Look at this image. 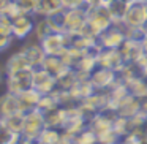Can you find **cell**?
I'll use <instances>...</instances> for the list:
<instances>
[{"instance_id":"cell-7","label":"cell","mask_w":147,"mask_h":144,"mask_svg":"<svg viewBox=\"0 0 147 144\" xmlns=\"http://www.w3.org/2000/svg\"><path fill=\"white\" fill-rule=\"evenodd\" d=\"M127 27H144L147 24V2L130 3L127 16L123 19Z\"/></svg>"},{"instance_id":"cell-11","label":"cell","mask_w":147,"mask_h":144,"mask_svg":"<svg viewBox=\"0 0 147 144\" xmlns=\"http://www.w3.org/2000/svg\"><path fill=\"white\" fill-rule=\"evenodd\" d=\"M19 51L26 55V59L29 60L30 67H32L33 70L43 67V62H45V59H46V52H45V49L41 48L40 41L27 43V45H24Z\"/></svg>"},{"instance_id":"cell-28","label":"cell","mask_w":147,"mask_h":144,"mask_svg":"<svg viewBox=\"0 0 147 144\" xmlns=\"http://www.w3.org/2000/svg\"><path fill=\"white\" fill-rule=\"evenodd\" d=\"M14 5L19 11L27 14H33L36 16V10H38V0H14Z\"/></svg>"},{"instance_id":"cell-2","label":"cell","mask_w":147,"mask_h":144,"mask_svg":"<svg viewBox=\"0 0 147 144\" xmlns=\"http://www.w3.org/2000/svg\"><path fill=\"white\" fill-rule=\"evenodd\" d=\"M125 41H127V27L123 22L112 24L98 37V45L105 49H120Z\"/></svg>"},{"instance_id":"cell-31","label":"cell","mask_w":147,"mask_h":144,"mask_svg":"<svg viewBox=\"0 0 147 144\" xmlns=\"http://www.w3.org/2000/svg\"><path fill=\"white\" fill-rule=\"evenodd\" d=\"M84 0H63V5L65 8H78Z\"/></svg>"},{"instance_id":"cell-34","label":"cell","mask_w":147,"mask_h":144,"mask_svg":"<svg viewBox=\"0 0 147 144\" xmlns=\"http://www.w3.org/2000/svg\"><path fill=\"white\" fill-rule=\"evenodd\" d=\"M89 2H90L92 5H96V3H98V0H89Z\"/></svg>"},{"instance_id":"cell-16","label":"cell","mask_w":147,"mask_h":144,"mask_svg":"<svg viewBox=\"0 0 147 144\" xmlns=\"http://www.w3.org/2000/svg\"><path fill=\"white\" fill-rule=\"evenodd\" d=\"M43 68H45L49 74H52L54 78H59L70 67L65 64V60H63L62 55H46L45 62H43Z\"/></svg>"},{"instance_id":"cell-20","label":"cell","mask_w":147,"mask_h":144,"mask_svg":"<svg viewBox=\"0 0 147 144\" xmlns=\"http://www.w3.org/2000/svg\"><path fill=\"white\" fill-rule=\"evenodd\" d=\"M0 122L5 125L7 128H10L13 133H22L24 131V122H26V114L24 112H16L11 116H5L0 117Z\"/></svg>"},{"instance_id":"cell-13","label":"cell","mask_w":147,"mask_h":144,"mask_svg":"<svg viewBox=\"0 0 147 144\" xmlns=\"http://www.w3.org/2000/svg\"><path fill=\"white\" fill-rule=\"evenodd\" d=\"M16 112H22L21 111V105H19L18 95L8 92V90L2 92L0 93V117L16 114Z\"/></svg>"},{"instance_id":"cell-22","label":"cell","mask_w":147,"mask_h":144,"mask_svg":"<svg viewBox=\"0 0 147 144\" xmlns=\"http://www.w3.org/2000/svg\"><path fill=\"white\" fill-rule=\"evenodd\" d=\"M128 7H130V3H128L127 0H114L112 3L108 5V10H109V13H111V18L114 19L115 24L123 22L125 16H127V11H128Z\"/></svg>"},{"instance_id":"cell-10","label":"cell","mask_w":147,"mask_h":144,"mask_svg":"<svg viewBox=\"0 0 147 144\" xmlns=\"http://www.w3.org/2000/svg\"><path fill=\"white\" fill-rule=\"evenodd\" d=\"M87 26V13L81 8H67V32L81 33Z\"/></svg>"},{"instance_id":"cell-4","label":"cell","mask_w":147,"mask_h":144,"mask_svg":"<svg viewBox=\"0 0 147 144\" xmlns=\"http://www.w3.org/2000/svg\"><path fill=\"white\" fill-rule=\"evenodd\" d=\"M40 45L45 49L46 55H63L70 49V35L67 32H54L40 41Z\"/></svg>"},{"instance_id":"cell-25","label":"cell","mask_w":147,"mask_h":144,"mask_svg":"<svg viewBox=\"0 0 147 144\" xmlns=\"http://www.w3.org/2000/svg\"><path fill=\"white\" fill-rule=\"evenodd\" d=\"M54 33V30H52V27L49 26L48 19L46 18H40L38 21H36L35 24V30H33V37H35L36 41H43L45 38H48L49 35H52Z\"/></svg>"},{"instance_id":"cell-6","label":"cell","mask_w":147,"mask_h":144,"mask_svg":"<svg viewBox=\"0 0 147 144\" xmlns=\"http://www.w3.org/2000/svg\"><path fill=\"white\" fill-rule=\"evenodd\" d=\"M33 89L38 90L41 95L54 93L57 90V79L49 74L43 67L33 70Z\"/></svg>"},{"instance_id":"cell-23","label":"cell","mask_w":147,"mask_h":144,"mask_svg":"<svg viewBox=\"0 0 147 144\" xmlns=\"http://www.w3.org/2000/svg\"><path fill=\"white\" fill-rule=\"evenodd\" d=\"M46 19L54 32H67V8L49 14L46 16Z\"/></svg>"},{"instance_id":"cell-8","label":"cell","mask_w":147,"mask_h":144,"mask_svg":"<svg viewBox=\"0 0 147 144\" xmlns=\"http://www.w3.org/2000/svg\"><path fill=\"white\" fill-rule=\"evenodd\" d=\"M46 128L45 114L38 109H33L30 112H26V122H24V135L27 136H40Z\"/></svg>"},{"instance_id":"cell-14","label":"cell","mask_w":147,"mask_h":144,"mask_svg":"<svg viewBox=\"0 0 147 144\" xmlns=\"http://www.w3.org/2000/svg\"><path fill=\"white\" fill-rule=\"evenodd\" d=\"M57 79V92H71L73 87L79 82L81 76L74 68H68L65 73H62Z\"/></svg>"},{"instance_id":"cell-36","label":"cell","mask_w":147,"mask_h":144,"mask_svg":"<svg viewBox=\"0 0 147 144\" xmlns=\"http://www.w3.org/2000/svg\"><path fill=\"white\" fill-rule=\"evenodd\" d=\"M0 21H2V13H0Z\"/></svg>"},{"instance_id":"cell-30","label":"cell","mask_w":147,"mask_h":144,"mask_svg":"<svg viewBox=\"0 0 147 144\" xmlns=\"http://www.w3.org/2000/svg\"><path fill=\"white\" fill-rule=\"evenodd\" d=\"M14 7V0H0V13H5L7 10Z\"/></svg>"},{"instance_id":"cell-17","label":"cell","mask_w":147,"mask_h":144,"mask_svg":"<svg viewBox=\"0 0 147 144\" xmlns=\"http://www.w3.org/2000/svg\"><path fill=\"white\" fill-rule=\"evenodd\" d=\"M5 70H7V74H11V73H18V71H22V70H29L30 64L29 60L26 59V55L22 54L21 51L14 52V54H11L10 57L7 59V62H5Z\"/></svg>"},{"instance_id":"cell-15","label":"cell","mask_w":147,"mask_h":144,"mask_svg":"<svg viewBox=\"0 0 147 144\" xmlns=\"http://www.w3.org/2000/svg\"><path fill=\"white\" fill-rule=\"evenodd\" d=\"M18 98H19L21 111L26 114V112H30V111H33V109H38L40 100H41V93H40L38 90L32 89V90H27V92L19 93Z\"/></svg>"},{"instance_id":"cell-21","label":"cell","mask_w":147,"mask_h":144,"mask_svg":"<svg viewBox=\"0 0 147 144\" xmlns=\"http://www.w3.org/2000/svg\"><path fill=\"white\" fill-rule=\"evenodd\" d=\"M63 0H38V10L36 16L38 18H46L49 14L55 13L59 10H63Z\"/></svg>"},{"instance_id":"cell-33","label":"cell","mask_w":147,"mask_h":144,"mask_svg":"<svg viewBox=\"0 0 147 144\" xmlns=\"http://www.w3.org/2000/svg\"><path fill=\"white\" fill-rule=\"evenodd\" d=\"M2 92H5V86H3L2 82H0V93H2Z\"/></svg>"},{"instance_id":"cell-24","label":"cell","mask_w":147,"mask_h":144,"mask_svg":"<svg viewBox=\"0 0 147 144\" xmlns=\"http://www.w3.org/2000/svg\"><path fill=\"white\" fill-rule=\"evenodd\" d=\"M71 144H100V139L92 128H86L78 135H71Z\"/></svg>"},{"instance_id":"cell-5","label":"cell","mask_w":147,"mask_h":144,"mask_svg":"<svg viewBox=\"0 0 147 144\" xmlns=\"http://www.w3.org/2000/svg\"><path fill=\"white\" fill-rule=\"evenodd\" d=\"M90 81H92V84L95 86V89L108 90V89H111L112 86H115V84H117L119 81H122V79L119 78L117 71L109 70V68H105V67H100L98 65V68L90 74Z\"/></svg>"},{"instance_id":"cell-19","label":"cell","mask_w":147,"mask_h":144,"mask_svg":"<svg viewBox=\"0 0 147 144\" xmlns=\"http://www.w3.org/2000/svg\"><path fill=\"white\" fill-rule=\"evenodd\" d=\"M115 111H117V114L120 116V117L131 119L141 111V100L136 98V97H133V95H130L125 101H122L120 105H119V108L115 109Z\"/></svg>"},{"instance_id":"cell-1","label":"cell","mask_w":147,"mask_h":144,"mask_svg":"<svg viewBox=\"0 0 147 144\" xmlns=\"http://www.w3.org/2000/svg\"><path fill=\"white\" fill-rule=\"evenodd\" d=\"M112 24H115V22L111 18V13H109L106 5L96 3V5H93L89 10V13H87V26H89V29L92 30L96 37H100V33L108 30Z\"/></svg>"},{"instance_id":"cell-32","label":"cell","mask_w":147,"mask_h":144,"mask_svg":"<svg viewBox=\"0 0 147 144\" xmlns=\"http://www.w3.org/2000/svg\"><path fill=\"white\" fill-rule=\"evenodd\" d=\"M112 2H114V0H98V3H101V5H106V7H108L109 3H112Z\"/></svg>"},{"instance_id":"cell-12","label":"cell","mask_w":147,"mask_h":144,"mask_svg":"<svg viewBox=\"0 0 147 144\" xmlns=\"http://www.w3.org/2000/svg\"><path fill=\"white\" fill-rule=\"evenodd\" d=\"M120 54H122V57H123L125 64H138L144 55L142 43L133 41V40L127 38V41L120 46Z\"/></svg>"},{"instance_id":"cell-26","label":"cell","mask_w":147,"mask_h":144,"mask_svg":"<svg viewBox=\"0 0 147 144\" xmlns=\"http://www.w3.org/2000/svg\"><path fill=\"white\" fill-rule=\"evenodd\" d=\"M14 35L13 30H11V26L3 21H0V52L5 51L8 46H11V43L14 41Z\"/></svg>"},{"instance_id":"cell-35","label":"cell","mask_w":147,"mask_h":144,"mask_svg":"<svg viewBox=\"0 0 147 144\" xmlns=\"http://www.w3.org/2000/svg\"><path fill=\"white\" fill-rule=\"evenodd\" d=\"M119 144H128V143H127V141L123 139V141H120V143H119Z\"/></svg>"},{"instance_id":"cell-3","label":"cell","mask_w":147,"mask_h":144,"mask_svg":"<svg viewBox=\"0 0 147 144\" xmlns=\"http://www.w3.org/2000/svg\"><path fill=\"white\" fill-rule=\"evenodd\" d=\"M32 89H33V68L8 74L7 89L5 90L19 95V93L27 92V90H32Z\"/></svg>"},{"instance_id":"cell-18","label":"cell","mask_w":147,"mask_h":144,"mask_svg":"<svg viewBox=\"0 0 147 144\" xmlns=\"http://www.w3.org/2000/svg\"><path fill=\"white\" fill-rule=\"evenodd\" d=\"M45 120H46V127L63 128L65 122H67V108L65 106H57V108L45 112Z\"/></svg>"},{"instance_id":"cell-29","label":"cell","mask_w":147,"mask_h":144,"mask_svg":"<svg viewBox=\"0 0 147 144\" xmlns=\"http://www.w3.org/2000/svg\"><path fill=\"white\" fill-rule=\"evenodd\" d=\"M14 138H16V133L7 128L2 122H0V144H13Z\"/></svg>"},{"instance_id":"cell-9","label":"cell","mask_w":147,"mask_h":144,"mask_svg":"<svg viewBox=\"0 0 147 144\" xmlns=\"http://www.w3.org/2000/svg\"><path fill=\"white\" fill-rule=\"evenodd\" d=\"M98 65L100 67L109 68V70L114 71H120L125 67V60L120 54V49H105L101 48V52L98 55Z\"/></svg>"},{"instance_id":"cell-27","label":"cell","mask_w":147,"mask_h":144,"mask_svg":"<svg viewBox=\"0 0 147 144\" xmlns=\"http://www.w3.org/2000/svg\"><path fill=\"white\" fill-rule=\"evenodd\" d=\"M128 86V90L133 97L136 98H144L147 97V79L146 78H141V79H134V81H130V82H125Z\"/></svg>"}]
</instances>
